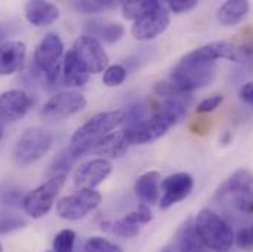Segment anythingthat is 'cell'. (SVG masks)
<instances>
[{
	"label": "cell",
	"mask_w": 253,
	"mask_h": 252,
	"mask_svg": "<svg viewBox=\"0 0 253 252\" xmlns=\"http://www.w3.org/2000/svg\"><path fill=\"white\" fill-rule=\"evenodd\" d=\"M161 183L159 171H147L135 180L134 192L141 203L153 205L161 199Z\"/></svg>",
	"instance_id": "obj_18"
},
{
	"label": "cell",
	"mask_w": 253,
	"mask_h": 252,
	"mask_svg": "<svg viewBox=\"0 0 253 252\" xmlns=\"http://www.w3.org/2000/svg\"><path fill=\"white\" fill-rule=\"evenodd\" d=\"M161 252H175L174 250H171V248H165V250H162Z\"/></svg>",
	"instance_id": "obj_34"
},
{
	"label": "cell",
	"mask_w": 253,
	"mask_h": 252,
	"mask_svg": "<svg viewBox=\"0 0 253 252\" xmlns=\"http://www.w3.org/2000/svg\"><path fill=\"white\" fill-rule=\"evenodd\" d=\"M251 4L246 0H228L224 4H221V7L216 12V18L221 25L234 27L245 19Z\"/></svg>",
	"instance_id": "obj_20"
},
{
	"label": "cell",
	"mask_w": 253,
	"mask_h": 252,
	"mask_svg": "<svg viewBox=\"0 0 253 252\" xmlns=\"http://www.w3.org/2000/svg\"><path fill=\"white\" fill-rule=\"evenodd\" d=\"M74 145V143H72ZM85 151V153H96L102 155V158H118L124 155L129 145L126 142L124 131H117V133H109L94 142L90 143H83L81 145Z\"/></svg>",
	"instance_id": "obj_15"
},
{
	"label": "cell",
	"mask_w": 253,
	"mask_h": 252,
	"mask_svg": "<svg viewBox=\"0 0 253 252\" xmlns=\"http://www.w3.org/2000/svg\"><path fill=\"white\" fill-rule=\"evenodd\" d=\"M27 21L34 27H47L59 18L56 4L43 0H31L24 7Z\"/></svg>",
	"instance_id": "obj_17"
},
{
	"label": "cell",
	"mask_w": 253,
	"mask_h": 252,
	"mask_svg": "<svg viewBox=\"0 0 253 252\" xmlns=\"http://www.w3.org/2000/svg\"><path fill=\"white\" fill-rule=\"evenodd\" d=\"M215 71L216 63L203 59L196 50H191L172 68L169 81L183 92L191 95V92L211 84L215 78Z\"/></svg>",
	"instance_id": "obj_1"
},
{
	"label": "cell",
	"mask_w": 253,
	"mask_h": 252,
	"mask_svg": "<svg viewBox=\"0 0 253 252\" xmlns=\"http://www.w3.org/2000/svg\"><path fill=\"white\" fill-rule=\"evenodd\" d=\"M194 188V180L189 173H175L168 176L161 183V199L159 208L168 209L172 205L189 198L191 190Z\"/></svg>",
	"instance_id": "obj_13"
},
{
	"label": "cell",
	"mask_w": 253,
	"mask_h": 252,
	"mask_svg": "<svg viewBox=\"0 0 253 252\" xmlns=\"http://www.w3.org/2000/svg\"><path fill=\"white\" fill-rule=\"evenodd\" d=\"M252 232H253V227H252Z\"/></svg>",
	"instance_id": "obj_37"
},
{
	"label": "cell",
	"mask_w": 253,
	"mask_h": 252,
	"mask_svg": "<svg viewBox=\"0 0 253 252\" xmlns=\"http://www.w3.org/2000/svg\"><path fill=\"white\" fill-rule=\"evenodd\" d=\"M50 252H53V251H50Z\"/></svg>",
	"instance_id": "obj_38"
},
{
	"label": "cell",
	"mask_w": 253,
	"mask_h": 252,
	"mask_svg": "<svg viewBox=\"0 0 253 252\" xmlns=\"http://www.w3.org/2000/svg\"><path fill=\"white\" fill-rule=\"evenodd\" d=\"M53 145V134L43 127L27 128L16 140L13 148V161L19 167H28L42 159Z\"/></svg>",
	"instance_id": "obj_3"
},
{
	"label": "cell",
	"mask_w": 253,
	"mask_h": 252,
	"mask_svg": "<svg viewBox=\"0 0 253 252\" xmlns=\"http://www.w3.org/2000/svg\"><path fill=\"white\" fill-rule=\"evenodd\" d=\"M194 227L206 250L213 252L231 250L234 244V232L231 226L215 211L203 208L194 220Z\"/></svg>",
	"instance_id": "obj_2"
},
{
	"label": "cell",
	"mask_w": 253,
	"mask_h": 252,
	"mask_svg": "<svg viewBox=\"0 0 253 252\" xmlns=\"http://www.w3.org/2000/svg\"><path fill=\"white\" fill-rule=\"evenodd\" d=\"M205 245L197 236L194 221L189 218L177 233V251L178 252H205Z\"/></svg>",
	"instance_id": "obj_21"
},
{
	"label": "cell",
	"mask_w": 253,
	"mask_h": 252,
	"mask_svg": "<svg viewBox=\"0 0 253 252\" xmlns=\"http://www.w3.org/2000/svg\"><path fill=\"white\" fill-rule=\"evenodd\" d=\"M102 202V195L94 189H81L68 195L56 203V214L68 221H77L94 211Z\"/></svg>",
	"instance_id": "obj_8"
},
{
	"label": "cell",
	"mask_w": 253,
	"mask_h": 252,
	"mask_svg": "<svg viewBox=\"0 0 253 252\" xmlns=\"http://www.w3.org/2000/svg\"><path fill=\"white\" fill-rule=\"evenodd\" d=\"M27 56V46L21 40H9L0 46V75H12L21 69Z\"/></svg>",
	"instance_id": "obj_16"
},
{
	"label": "cell",
	"mask_w": 253,
	"mask_h": 252,
	"mask_svg": "<svg viewBox=\"0 0 253 252\" xmlns=\"http://www.w3.org/2000/svg\"><path fill=\"white\" fill-rule=\"evenodd\" d=\"M0 252H3V245H1V242H0Z\"/></svg>",
	"instance_id": "obj_36"
},
{
	"label": "cell",
	"mask_w": 253,
	"mask_h": 252,
	"mask_svg": "<svg viewBox=\"0 0 253 252\" xmlns=\"http://www.w3.org/2000/svg\"><path fill=\"white\" fill-rule=\"evenodd\" d=\"M72 52L80 59V62L87 68V71L90 74H99L108 68L109 58H108V53L105 52L102 43L88 34L80 36L74 42Z\"/></svg>",
	"instance_id": "obj_10"
},
{
	"label": "cell",
	"mask_w": 253,
	"mask_h": 252,
	"mask_svg": "<svg viewBox=\"0 0 253 252\" xmlns=\"http://www.w3.org/2000/svg\"><path fill=\"white\" fill-rule=\"evenodd\" d=\"M91 27H88L90 30V34L91 37L97 39L99 42H105V43H117L120 42L123 37H124V27L118 22H108V24H103V22H93L90 24Z\"/></svg>",
	"instance_id": "obj_22"
},
{
	"label": "cell",
	"mask_w": 253,
	"mask_h": 252,
	"mask_svg": "<svg viewBox=\"0 0 253 252\" xmlns=\"http://www.w3.org/2000/svg\"><path fill=\"white\" fill-rule=\"evenodd\" d=\"M158 3V0H128L121 3V10L126 19L137 21L150 12Z\"/></svg>",
	"instance_id": "obj_23"
},
{
	"label": "cell",
	"mask_w": 253,
	"mask_h": 252,
	"mask_svg": "<svg viewBox=\"0 0 253 252\" xmlns=\"http://www.w3.org/2000/svg\"><path fill=\"white\" fill-rule=\"evenodd\" d=\"M222 102H224V96H222V95H213V96H209V98L203 99V101L197 105L196 111H197L199 114H209V112L215 111L216 108H219V105H221Z\"/></svg>",
	"instance_id": "obj_32"
},
{
	"label": "cell",
	"mask_w": 253,
	"mask_h": 252,
	"mask_svg": "<svg viewBox=\"0 0 253 252\" xmlns=\"http://www.w3.org/2000/svg\"><path fill=\"white\" fill-rule=\"evenodd\" d=\"M84 251L85 252H123V250L109 242L108 239L105 238H99V236H94V238H90L85 245H84Z\"/></svg>",
	"instance_id": "obj_27"
},
{
	"label": "cell",
	"mask_w": 253,
	"mask_h": 252,
	"mask_svg": "<svg viewBox=\"0 0 253 252\" xmlns=\"http://www.w3.org/2000/svg\"><path fill=\"white\" fill-rule=\"evenodd\" d=\"M75 239H77V233L74 230L63 229L55 236L52 242L53 252H72L75 247Z\"/></svg>",
	"instance_id": "obj_25"
},
{
	"label": "cell",
	"mask_w": 253,
	"mask_h": 252,
	"mask_svg": "<svg viewBox=\"0 0 253 252\" xmlns=\"http://www.w3.org/2000/svg\"><path fill=\"white\" fill-rule=\"evenodd\" d=\"M169 10L165 3L159 1L150 12L134 21L131 34L138 42H149L159 37L169 25Z\"/></svg>",
	"instance_id": "obj_9"
},
{
	"label": "cell",
	"mask_w": 253,
	"mask_h": 252,
	"mask_svg": "<svg viewBox=\"0 0 253 252\" xmlns=\"http://www.w3.org/2000/svg\"><path fill=\"white\" fill-rule=\"evenodd\" d=\"M123 218L126 220V221H129V223H132V224L140 226V224H147V223H150V221L153 220V215H152V211H150L149 205L140 203L138 208H137L135 211L126 214V217H123Z\"/></svg>",
	"instance_id": "obj_28"
},
{
	"label": "cell",
	"mask_w": 253,
	"mask_h": 252,
	"mask_svg": "<svg viewBox=\"0 0 253 252\" xmlns=\"http://www.w3.org/2000/svg\"><path fill=\"white\" fill-rule=\"evenodd\" d=\"M126 123V111L117 109V111H105L99 112L94 117H91L87 123H84L71 137V143L74 145H83L94 142L109 133H112L115 128Z\"/></svg>",
	"instance_id": "obj_7"
},
{
	"label": "cell",
	"mask_w": 253,
	"mask_h": 252,
	"mask_svg": "<svg viewBox=\"0 0 253 252\" xmlns=\"http://www.w3.org/2000/svg\"><path fill=\"white\" fill-rule=\"evenodd\" d=\"M112 232L121 238H126V239H131V238H135L138 233H140V226L137 224H132L129 221H126L124 218H120L118 221H115L112 224Z\"/></svg>",
	"instance_id": "obj_29"
},
{
	"label": "cell",
	"mask_w": 253,
	"mask_h": 252,
	"mask_svg": "<svg viewBox=\"0 0 253 252\" xmlns=\"http://www.w3.org/2000/svg\"><path fill=\"white\" fill-rule=\"evenodd\" d=\"M115 6H117V1H112V0H81V1H72V7L78 13H85V15L99 13V12L112 9Z\"/></svg>",
	"instance_id": "obj_24"
},
{
	"label": "cell",
	"mask_w": 253,
	"mask_h": 252,
	"mask_svg": "<svg viewBox=\"0 0 253 252\" xmlns=\"http://www.w3.org/2000/svg\"><path fill=\"white\" fill-rule=\"evenodd\" d=\"M112 162L106 158L88 159L75 170L74 185L78 189H94L102 185L112 173Z\"/></svg>",
	"instance_id": "obj_12"
},
{
	"label": "cell",
	"mask_w": 253,
	"mask_h": 252,
	"mask_svg": "<svg viewBox=\"0 0 253 252\" xmlns=\"http://www.w3.org/2000/svg\"><path fill=\"white\" fill-rule=\"evenodd\" d=\"M239 96H240V99H242L245 103L253 106V81L245 83V84L240 87Z\"/></svg>",
	"instance_id": "obj_33"
},
{
	"label": "cell",
	"mask_w": 253,
	"mask_h": 252,
	"mask_svg": "<svg viewBox=\"0 0 253 252\" xmlns=\"http://www.w3.org/2000/svg\"><path fill=\"white\" fill-rule=\"evenodd\" d=\"M234 244L243 250V251L252 252L253 251V232L252 229L243 227L237 232V235H234Z\"/></svg>",
	"instance_id": "obj_30"
},
{
	"label": "cell",
	"mask_w": 253,
	"mask_h": 252,
	"mask_svg": "<svg viewBox=\"0 0 253 252\" xmlns=\"http://www.w3.org/2000/svg\"><path fill=\"white\" fill-rule=\"evenodd\" d=\"M33 106V98L22 89H10L0 95V118L18 121L24 118Z\"/></svg>",
	"instance_id": "obj_14"
},
{
	"label": "cell",
	"mask_w": 253,
	"mask_h": 252,
	"mask_svg": "<svg viewBox=\"0 0 253 252\" xmlns=\"http://www.w3.org/2000/svg\"><path fill=\"white\" fill-rule=\"evenodd\" d=\"M66 182V173H61L42 183L36 189L28 192L22 199V208L25 214L33 218H42L50 212L55 205V199L62 190Z\"/></svg>",
	"instance_id": "obj_5"
},
{
	"label": "cell",
	"mask_w": 253,
	"mask_h": 252,
	"mask_svg": "<svg viewBox=\"0 0 253 252\" xmlns=\"http://www.w3.org/2000/svg\"><path fill=\"white\" fill-rule=\"evenodd\" d=\"M62 69L63 83L68 87H83L84 84H87L90 78V72L80 62V59L75 56L72 49L68 50V53H65L63 56Z\"/></svg>",
	"instance_id": "obj_19"
},
{
	"label": "cell",
	"mask_w": 253,
	"mask_h": 252,
	"mask_svg": "<svg viewBox=\"0 0 253 252\" xmlns=\"http://www.w3.org/2000/svg\"><path fill=\"white\" fill-rule=\"evenodd\" d=\"M126 78V69L123 65H111L103 71V84L108 87H118Z\"/></svg>",
	"instance_id": "obj_26"
},
{
	"label": "cell",
	"mask_w": 253,
	"mask_h": 252,
	"mask_svg": "<svg viewBox=\"0 0 253 252\" xmlns=\"http://www.w3.org/2000/svg\"><path fill=\"white\" fill-rule=\"evenodd\" d=\"M87 105V99L77 90H66L52 96L42 109V115L49 120H65L80 111Z\"/></svg>",
	"instance_id": "obj_11"
},
{
	"label": "cell",
	"mask_w": 253,
	"mask_h": 252,
	"mask_svg": "<svg viewBox=\"0 0 253 252\" xmlns=\"http://www.w3.org/2000/svg\"><path fill=\"white\" fill-rule=\"evenodd\" d=\"M216 199L230 203L242 214H253V174L237 170L216 192Z\"/></svg>",
	"instance_id": "obj_4"
},
{
	"label": "cell",
	"mask_w": 253,
	"mask_h": 252,
	"mask_svg": "<svg viewBox=\"0 0 253 252\" xmlns=\"http://www.w3.org/2000/svg\"><path fill=\"white\" fill-rule=\"evenodd\" d=\"M63 43L55 33L43 37L34 52V65L49 83H55L61 74L63 63Z\"/></svg>",
	"instance_id": "obj_6"
},
{
	"label": "cell",
	"mask_w": 253,
	"mask_h": 252,
	"mask_svg": "<svg viewBox=\"0 0 253 252\" xmlns=\"http://www.w3.org/2000/svg\"><path fill=\"white\" fill-rule=\"evenodd\" d=\"M165 4L169 12L181 15V13H187L190 10H193L199 4V1L197 0H169Z\"/></svg>",
	"instance_id": "obj_31"
},
{
	"label": "cell",
	"mask_w": 253,
	"mask_h": 252,
	"mask_svg": "<svg viewBox=\"0 0 253 252\" xmlns=\"http://www.w3.org/2000/svg\"><path fill=\"white\" fill-rule=\"evenodd\" d=\"M1 137H3V127L0 126V140H1Z\"/></svg>",
	"instance_id": "obj_35"
}]
</instances>
